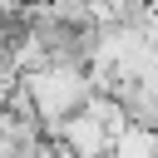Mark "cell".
Instances as JSON below:
<instances>
[{"label": "cell", "instance_id": "cell-1", "mask_svg": "<svg viewBox=\"0 0 158 158\" xmlns=\"http://www.w3.org/2000/svg\"><path fill=\"white\" fill-rule=\"evenodd\" d=\"M20 99L30 104V114L40 118V128L54 133L64 118H74V114L94 99V79H89L84 59L54 54V59H44L40 69H30V74L20 79Z\"/></svg>", "mask_w": 158, "mask_h": 158}, {"label": "cell", "instance_id": "cell-2", "mask_svg": "<svg viewBox=\"0 0 158 158\" xmlns=\"http://www.w3.org/2000/svg\"><path fill=\"white\" fill-rule=\"evenodd\" d=\"M123 128H128L123 104H118L114 94H94V99H89L74 118H64L49 138H54L64 153H74V158H109Z\"/></svg>", "mask_w": 158, "mask_h": 158}, {"label": "cell", "instance_id": "cell-3", "mask_svg": "<svg viewBox=\"0 0 158 158\" xmlns=\"http://www.w3.org/2000/svg\"><path fill=\"white\" fill-rule=\"evenodd\" d=\"M109 158H158V128H143V123H128L114 143Z\"/></svg>", "mask_w": 158, "mask_h": 158}, {"label": "cell", "instance_id": "cell-4", "mask_svg": "<svg viewBox=\"0 0 158 158\" xmlns=\"http://www.w3.org/2000/svg\"><path fill=\"white\" fill-rule=\"evenodd\" d=\"M15 89H20V74H15V64H10V59H5V49H0V114L10 109Z\"/></svg>", "mask_w": 158, "mask_h": 158}, {"label": "cell", "instance_id": "cell-5", "mask_svg": "<svg viewBox=\"0 0 158 158\" xmlns=\"http://www.w3.org/2000/svg\"><path fill=\"white\" fill-rule=\"evenodd\" d=\"M5 20H15V10H0V40H5V30H10Z\"/></svg>", "mask_w": 158, "mask_h": 158}]
</instances>
